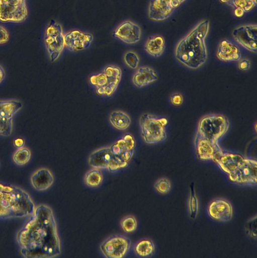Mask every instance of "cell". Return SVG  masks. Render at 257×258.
Here are the masks:
<instances>
[{
  "label": "cell",
  "instance_id": "obj_41",
  "mask_svg": "<svg viewBox=\"0 0 257 258\" xmlns=\"http://www.w3.org/2000/svg\"><path fill=\"white\" fill-rule=\"evenodd\" d=\"M6 73L4 68L0 65V84L5 78Z\"/></svg>",
  "mask_w": 257,
  "mask_h": 258
},
{
  "label": "cell",
  "instance_id": "obj_4",
  "mask_svg": "<svg viewBox=\"0 0 257 258\" xmlns=\"http://www.w3.org/2000/svg\"><path fill=\"white\" fill-rule=\"evenodd\" d=\"M229 125L228 118L223 114L206 115L198 122L194 140L219 146V140L226 134Z\"/></svg>",
  "mask_w": 257,
  "mask_h": 258
},
{
  "label": "cell",
  "instance_id": "obj_22",
  "mask_svg": "<svg viewBox=\"0 0 257 258\" xmlns=\"http://www.w3.org/2000/svg\"><path fill=\"white\" fill-rule=\"evenodd\" d=\"M165 47L164 38L160 35H154L150 36L146 40L144 48L146 52L153 57L160 56Z\"/></svg>",
  "mask_w": 257,
  "mask_h": 258
},
{
  "label": "cell",
  "instance_id": "obj_36",
  "mask_svg": "<svg viewBox=\"0 0 257 258\" xmlns=\"http://www.w3.org/2000/svg\"><path fill=\"white\" fill-rule=\"evenodd\" d=\"M10 35L8 30L3 26H0V44H4L8 42Z\"/></svg>",
  "mask_w": 257,
  "mask_h": 258
},
{
  "label": "cell",
  "instance_id": "obj_17",
  "mask_svg": "<svg viewBox=\"0 0 257 258\" xmlns=\"http://www.w3.org/2000/svg\"><path fill=\"white\" fill-rule=\"evenodd\" d=\"M174 10L168 0H151L148 8V16L154 21H162L168 18Z\"/></svg>",
  "mask_w": 257,
  "mask_h": 258
},
{
  "label": "cell",
  "instance_id": "obj_40",
  "mask_svg": "<svg viewBox=\"0 0 257 258\" xmlns=\"http://www.w3.org/2000/svg\"><path fill=\"white\" fill-rule=\"evenodd\" d=\"M233 9H234V11H233L234 15L235 17H236L237 18L242 17L245 13L243 10L241 8H235Z\"/></svg>",
  "mask_w": 257,
  "mask_h": 258
},
{
  "label": "cell",
  "instance_id": "obj_32",
  "mask_svg": "<svg viewBox=\"0 0 257 258\" xmlns=\"http://www.w3.org/2000/svg\"><path fill=\"white\" fill-rule=\"evenodd\" d=\"M171 187V182L166 177H161L158 179L154 184L155 190L161 195H165L169 192Z\"/></svg>",
  "mask_w": 257,
  "mask_h": 258
},
{
  "label": "cell",
  "instance_id": "obj_39",
  "mask_svg": "<svg viewBox=\"0 0 257 258\" xmlns=\"http://www.w3.org/2000/svg\"><path fill=\"white\" fill-rule=\"evenodd\" d=\"M186 0H168L172 6L176 9L178 8Z\"/></svg>",
  "mask_w": 257,
  "mask_h": 258
},
{
  "label": "cell",
  "instance_id": "obj_3",
  "mask_svg": "<svg viewBox=\"0 0 257 258\" xmlns=\"http://www.w3.org/2000/svg\"><path fill=\"white\" fill-rule=\"evenodd\" d=\"M36 207L30 195L15 185L0 182V218L29 217Z\"/></svg>",
  "mask_w": 257,
  "mask_h": 258
},
{
  "label": "cell",
  "instance_id": "obj_6",
  "mask_svg": "<svg viewBox=\"0 0 257 258\" xmlns=\"http://www.w3.org/2000/svg\"><path fill=\"white\" fill-rule=\"evenodd\" d=\"M121 77L122 71L119 67L109 65L90 76L89 82L95 87L98 95L110 97L116 90Z\"/></svg>",
  "mask_w": 257,
  "mask_h": 258
},
{
  "label": "cell",
  "instance_id": "obj_13",
  "mask_svg": "<svg viewBox=\"0 0 257 258\" xmlns=\"http://www.w3.org/2000/svg\"><path fill=\"white\" fill-rule=\"evenodd\" d=\"M245 158L239 153L225 151L221 149L215 154L212 161L223 172L229 175L242 163Z\"/></svg>",
  "mask_w": 257,
  "mask_h": 258
},
{
  "label": "cell",
  "instance_id": "obj_1",
  "mask_svg": "<svg viewBox=\"0 0 257 258\" xmlns=\"http://www.w3.org/2000/svg\"><path fill=\"white\" fill-rule=\"evenodd\" d=\"M21 255L27 258L53 257L61 253L57 227L52 209L41 204L36 207L17 234Z\"/></svg>",
  "mask_w": 257,
  "mask_h": 258
},
{
  "label": "cell",
  "instance_id": "obj_8",
  "mask_svg": "<svg viewBox=\"0 0 257 258\" xmlns=\"http://www.w3.org/2000/svg\"><path fill=\"white\" fill-rule=\"evenodd\" d=\"M28 16L27 0H0V22L21 23Z\"/></svg>",
  "mask_w": 257,
  "mask_h": 258
},
{
  "label": "cell",
  "instance_id": "obj_16",
  "mask_svg": "<svg viewBox=\"0 0 257 258\" xmlns=\"http://www.w3.org/2000/svg\"><path fill=\"white\" fill-rule=\"evenodd\" d=\"M140 27L131 21H125L120 24L113 32V36L123 42L133 44L139 42L141 38Z\"/></svg>",
  "mask_w": 257,
  "mask_h": 258
},
{
  "label": "cell",
  "instance_id": "obj_7",
  "mask_svg": "<svg viewBox=\"0 0 257 258\" xmlns=\"http://www.w3.org/2000/svg\"><path fill=\"white\" fill-rule=\"evenodd\" d=\"M43 40L50 60L54 62L65 47L64 35L61 25L51 20L45 28Z\"/></svg>",
  "mask_w": 257,
  "mask_h": 258
},
{
  "label": "cell",
  "instance_id": "obj_2",
  "mask_svg": "<svg viewBox=\"0 0 257 258\" xmlns=\"http://www.w3.org/2000/svg\"><path fill=\"white\" fill-rule=\"evenodd\" d=\"M209 28V21L203 20L177 43L175 57L182 66L197 70L205 64L208 57L206 38Z\"/></svg>",
  "mask_w": 257,
  "mask_h": 258
},
{
  "label": "cell",
  "instance_id": "obj_9",
  "mask_svg": "<svg viewBox=\"0 0 257 258\" xmlns=\"http://www.w3.org/2000/svg\"><path fill=\"white\" fill-rule=\"evenodd\" d=\"M131 241L128 237L121 234L111 235L104 240L99 246L102 255L107 258H122L128 253Z\"/></svg>",
  "mask_w": 257,
  "mask_h": 258
},
{
  "label": "cell",
  "instance_id": "obj_25",
  "mask_svg": "<svg viewBox=\"0 0 257 258\" xmlns=\"http://www.w3.org/2000/svg\"><path fill=\"white\" fill-rule=\"evenodd\" d=\"M22 107V103L17 100H0V114L13 116Z\"/></svg>",
  "mask_w": 257,
  "mask_h": 258
},
{
  "label": "cell",
  "instance_id": "obj_31",
  "mask_svg": "<svg viewBox=\"0 0 257 258\" xmlns=\"http://www.w3.org/2000/svg\"><path fill=\"white\" fill-rule=\"evenodd\" d=\"M120 225L124 232L127 233H131L136 230L137 221L133 215H127L121 220Z\"/></svg>",
  "mask_w": 257,
  "mask_h": 258
},
{
  "label": "cell",
  "instance_id": "obj_28",
  "mask_svg": "<svg viewBox=\"0 0 257 258\" xmlns=\"http://www.w3.org/2000/svg\"><path fill=\"white\" fill-rule=\"evenodd\" d=\"M222 3L227 4L232 8H241L245 13L252 10L256 5L257 0H219Z\"/></svg>",
  "mask_w": 257,
  "mask_h": 258
},
{
  "label": "cell",
  "instance_id": "obj_10",
  "mask_svg": "<svg viewBox=\"0 0 257 258\" xmlns=\"http://www.w3.org/2000/svg\"><path fill=\"white\" fill-rule=\"evenodd\" d=\"M229 180L240 185L253 186L257 182V162L253 158L245 157L242 163L228 175Z\"/></svg>",
  "mask_w": 257,
  "mask_h": 258
},
{
  "label": "cell",
  "instance_id": "obj_29",
  "mask_svg": "<svg viewBox=\"0 0 257 258\" xmlns=\"http://www.w3.org/2000/svg\"><path fill=\"white\" fill-rule=\"evenodd\" d=\"M31 157L30 150L27 148L23 147L15 151L13 156V160L16 164L22 166L29 162Z\"/></svg>",
  "mask_w": 257,
  "mask_h": 258
},
{
  "label": "cell",
  "instance_id": "obj_37",
  "mask_svg": "<svg viewBox=\"0 0 257 258\" xmlns=\"http://www.w3.org/2000/svg\"><path fill=\"white\" fill-rule=\"evenodd\" d=\"M238 67L241 71H246L250 67V62L246 58L240 59L238 61Z\"/></svg>",
  "mask_w": 257,
  "mask_h": 258
},
{
  "label": "cell",
  "instance_id": "obj_15",
  "mask_svg": "<svg viewBox=\"0 0 257 258\" xmlns=\"http://www.w3.org/2000/svg\"><path fill=\"white\" fill-rule=\"evenodd\" d=\"M208 216L218 222H228L232 218L233 208L226 199L217 198L212 200L207 209Z\"/></svg>",
  "mask_w": 257,
  "mask_h": 258
},
{
  "label": "cell",
  "instance_id": "obj_24",
  "mask_svg": "<svg viewBox=\"0 0 257 258\" xmlns=\"http://www.w3.org/2000/svg\"><path fill=\"white\" fill-rule=\"evenodd\" d=\"M109 122L115 128L123 131L127 129L131 122V118L125 112L117 110L111 112L109 117Z\"/></svg>",
  "mask_w": 257,
  "mask_h": 258
},
{
  "label": "cell",
  "instance_id": "obj_12",
  "mask_svg": "<svg viewBox=\"0 0 257 258\" xmlns=\"http://www.w3.org/2000/svg\"><path fill=\"white\" fill-rule=\"evenodd\" d=\"M136 147V141L130 134H125L110 146L113 155L128 164Z\"/></svg>",
  "mask_w": 257,
  "mask_h": 258
},
{
  "label": "cell",
  "instance_id": "obj_35",
  "mask_svg": "<svg viewBox=\"0 0 257 258\" xmlns=\"http://www.w3.org/2000/svg\"><path fill=\"white\" fill-rule=\"evenodd\" d=\"M184 101L183 95L179 92H175L170 94L169 102L172 105L175 106H181Z\"/></svg>",
  "mask_w": 257,
  "mask_h": 258
},
{
  "label": "cell",
  "instance_id": "obj_33",
  "mask_svg": "<svg viewBox=\"0 0 257 258\" xmlns=\"http://www.w3.org/2000/svg\"><path fill=\"white\" fill-rule=\"evenodd\" d=\"M123 60L129 68L135 70L138 67L140 59L138 54L133 51H128L124 55Z\"/></svg>",
  "mask_w": 257,
  "mask_h": 258
},
{
  "label": "cell",
  "instance_id": "obj_26",
  "mask_svg": "<svg viewBox=\"0 0 257 258\" xmlns=\"http://www.w3.org/2000/svg\"><path fill=\"white\" fill-rule=\"evenodd\" d=\"M104 179L101 169L93 168L89 170L84 175V184L91 188H97L101 186Z\"/></svg>",
  "mask_w": 257,
  "mask_h": 258
},
{
  "label": "cell",
  "instance_id": "obj_38",
  "mask_svg": "<svg viewBox=\"0 0 257 258\" xmlns=\"http://www.w3.org/2000/svg\"><path fill=\"white\" fill-rule=\"evenodd\" d=\"M14 147L18 149H20L24 147L25 145V141L21 138H17L14 139L13 141Z\"/></svg>",
  "mask_w": 257,
  "mask_h": 258
},
{
  "label": "cell",
  "instance_id": "obj_30",
  "mask_svg": "<svg viewBox=\"0 0 257 258\" xmlns=\"http://www.w3.org/2000/svg\"><path fill=\"white\" fill-rule=\"evenodd\" d=\"M13 116L0 114V136L9 137L13 131Z\"/></svg>",
  "mask_w": 257,
  "mask_h": 258
},
{
  "label": "cell",
  "instance_id": "obj_18",
  "mask_svg": "<svg viewBox=\"0 0 257 258\" xmlns=\"http://www.w3.org/2000/svg\"><path fill=\"white\" fill-rule=\"evenodd\" d=\"M216 57L222 62L238 61L241 58V53L237 45L225 39L222 40L219 43Z\"/></svg>",
  "mask_w": 257,
  "mask_h": 258
},
{
  "label": "cell",
  "instance_id": "obj_27",
  "mask_svg": "<svg viewBox=\"0 0 257 258\" xmlns=\"http://www.w3.org/2000/svg\"><path fill=\"white\" fill-rule=\"evenodd\" d=\"M188 209L190 218L192 220L196 219L198 213L199 202L194 182L190 185Z\"/></svg>",
  "mask_w": 257,
  "mask_h": 258
},
{
  "label": "cell",
  "instance_id": "obj_20",
  "mask_svg": "<svg viewBox=\"0 0 257 258\" xmlns=\"http://www.w3.org/2000/svg\"><path fill=\"white\" fill-rule=\"evenodd\" d=\"M113 157L110 147H103L95 150L90 154L88 162L93 168L107 169Z\"/></svg>",
  "mask_w": 257,
  "mask_h": 258
},
{
  "label": "cell",
  "instance_id": "obj_21",
  "mask_svg": "<svg viewBox=\"0 0 257 258\" xmlns=\"http://www.w3.org/2000/svg\"><path fill=\"white\" fill-rule=\"evenodd\" d=\"M156 71L148 66L139 67L133 74L132 81L134 86L142 88L149 85L158 80Z\"/></svg>",
  "mask_w": 257,
  "mask_h": 258
},
{
  "label": "cell",
  "instance_id": "obj_23",
  "mask_svg": "<svg viewBox=\"0 0 257 258\" xmlns=\"http://www.w3.org/2000/svg\"><path fill=\"white\" fill-rule=\"evenodd\" d=\"M155 250L153 241L150 238H142L136 242L133 246V251L135 255L140 257L152 256Z\"/></svg>",
  "mask_w": 257,
  "mask_h": 258
},
{
  "label": "cell",
  "instance_id": "obj_34",
  "mask_svg": "<svg viewBox=\"0 0 257 258\" xmlns=\"http://www.w3.org/2000/svg\"><path fill=\"white\" fill-rule=\"evenodd\" d=\"M244 230L250 238L256 239L257 237V217L254 216L249 219L245 223Z\"/></svg>",
  "mask_w": 257,
  "mask_h": 258
},
{
  "label": "cell",
  "instance_id": "obj_11",
  "mask_svg": "<svg viewBox=\"0 0 257 258\" xmlns=\"http://www.w3.org/2000/svg\"><path fill=\"white\" fill-rule=\"evenodd\" d=\"M235 41L249 51L256 53L257 49V26L253 24L241 25L232 32Z\"/></svg>",
  "mask_w": 257,
  "mask_h": 258
},
{
  "label": "cell",
  "instance_id": "obj_5",
  "mask_svg": "<svg viewBox=\"0 0 257 258\" xmlns=\"http://www.w3.org/2000/svg\"><path fill=\"white\" fill-rule=\"evenodd\" d=\"M141 137L147 144H155L164 141L167 137L168 119L164 116L146 113L139 118Z\"/></svg>",
  "mask_w": 257,
  "mask_h": 258
},
{
  "label": "cell",
  "instance_id": "obj_14",
  "mask_svg": "<svg viewBox=\"0 0 257 258\" xmlns=\"http://www.w3.org/2000/svg\"><path fill=\"white\" fill-rule=\"evenodd\" d=\"M93 39L90 33L73 30L64 35L65 47L70 51L85 50L91 46Z\"/></svg>",
  "mask_w": 257,
  "mask_h": 258
},
{
  "label": "cell",
  "instance_id": "obj_19",
  "mask_svg": "<svg viewBox=\"0 0 257 258\" xmlns=\"http://www.w3.org/2000/svg\"><path fill=\"white\" fill-rule=\"evenodd\" d=\"M32 186L38 191H44L53 184L54 177L52 172L47 168H40L36 170L30 178Z\"/></svg>",
  "mask_w": 257,
  "mask_h": 258
}]
</instances>
